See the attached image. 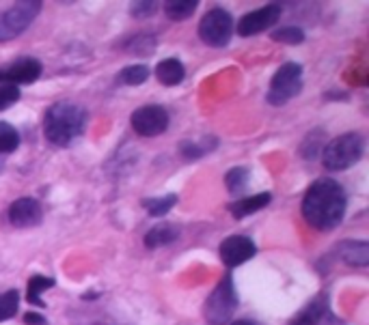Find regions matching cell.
<instances>
[{"label":"cell","instance_id":"obj_22","mask_svg":"<svg viewBox=\"0 0 369 325\" xmlns=\"http://www.w3.org/2000/svg\"><path fill=\"white\" fill-rule=\"evenodd\" d=\"M17 308H20V293L11 288L7 293H0V323L9 321L17 315Z\"/></svg>","mask_w":369,"mask_h":325},{"label":"cell","instance_id":"obj_28","mask_svg":"<svg viewBox=\"0 0 369 325\" xmlns=\"http://www.w3.org/2000/svg\"><path fill=\"white\" fill-rule=\"evenodd\" d=\"M155 11V3H134L132 7V15L143 17V15H151Z\"/></svg>","mask_w":369,"mask_h":325},{"label":"cell","instance_id":"obj_9","mask_svg":"<svg viewBox=\"0 0 369 325\" xmlns=\"http://www.w3.org/2000/svg\"><path fill=\"white\" fill-rule=\"evenodd\" d=\"M281 13H283V7L276 5V3L246 13L238 22V35L240 37H253V35L268 30L270 26H274L281 20Z\"/></svg>","mask_w":369,"mask_h":325},{"label":"cell","instance_id":"obj_24","mask_svg":"<svg viewBox=\"0 0 369 325\" xmlns=\"http://www.w3.org/2000/svg\"><path fill=\"white\" fill-rule=\"evenodd\" d=\"M225 184H227V190H229L231 194H242L244 188L249 186V170L242 168V166L231 168L225 175Z\"/></svg>","mask_w":369,"mask_h":325},{"label":"cell","instance_id":"obj_21","mask_svg":"<svg viewBox=\"0 0 369 325\" xmlns=\"http://www.w3.org/2000/svg\"><path fill=\"white\" fill-rule=\"evenodd\" d=\"M216 144H218L216 138H212L207 144H203V142H192V140H184V142H182V147H180V151H182V155H184L186 159H199V157L207 155L212 149H216Z\"/></svg>","mask_w":369,"mask_h":325},{"label":"cell","instance_id":"obj_16","mask_svg":"<svg viewBox=\"0 0 369 325\" xmlns=\"http://www.w3.org/2000/svg\"><path fill=\"white\" fill-rule=\"evenodd\" d=\"M155 76L164 86H175L180 84L186 76V69L178 59H164L162 63H158L155 67Z\"/></svg>","mask_w":369,"mask_h":325},{"label":"cell","instance_id":"obj_1","mask_svg":"<svg viewBox=\"0 0 369 325\" xmlns=\"http://www.w3.org/2000/svg\"><path fill=\"white\" fill-rule=\"evenodd\" d=\"M346 213V192L335 179H318L305 194L303 215L318 230L335 228Z\"/></svg>","mask_w":369,"mask_h":325},{"label":"cell","instance_id":"obj_31","mask_svg":"<svg viewBox=\"0 0 369 325\" xmlns=\"http://www.w3.org/2000/svg\"><path fill=\"white\" fill-rule=\"evenodd\" d=\"M3 166H5V164H3V159H0V170H3Z\"/></svg>","mask_w":369,"mask_h":325},{"label":"cell","instance_id":"obj_3","mask_svg":"<svg viewBox=\"0 0 369 325\" xmlns=\"http://www.w3.org/2000/svg\"><path fill=\"white\" fill-rule=\"evenodd\" d=\"M363 149H365L363 136H359L354 132L341 134L326 144V149L322 153L324 168L335 173V170H346L350 166H354L363 155Z\"/></svg>","mask_w":369,"mask_h":325},{"label":"cell","instance_id":"obj_20","mask_svg":"<svg viewBox=\"0 0 369 325\" xmlns=\"http://www.w3.org/2000/svg\"><path fill=\"white\" fill-rule=\"evenodd\" d=\"M55 286V278H48V276H32L28 280V291H26V299L35 306H44L41 293L48 291V288Z\"/></svg>","mask_w":369,"mask_h":325},{"label":"cell","instance_id":"obj_15","mask_svg":"<svg viewBox=\"0 0 369 325\" xmlns=\"http://www.w3.org/2000/svg\"><path fill=\"white\" fill-rule=\"evenodd\" d=\"M328 315V299L324 295L315 297L307 308L298 315L292 325H320V321Z\"/></svg>","mask_w":369,"mask_h":325},{"label":"cell","instance_id":"obj_5","mask_svg":"<svg viewBox=\"0 0 369 325\" xmlns=\"http://www.w3.org/2000/svg\"><path fill=\"white\" fill-rule=\"evenodd\" d=\"M41 13L39 0H28V3H15L13 7L0 11V43L11 41L32 24V20Z\"/></svg>","mask_w":369,"mask_h":325},{"label":"cell","instance_id":"obj_6","mask_svg":"<svg viewBox=\"0 0 369 325\" xmlns=\"http://www.w3.org/2000/svg\"><path fill=\"white\" fill-rule=\"evenodd\" d=\"M303 91V67L298 63H285L281 65L270 82L268 91V104L283 106Z\"/></svg>","mask_w":369,"mask_h":325},{"label":"cell","instance_id":"obj_13","mask_svg":"<svg viewBox=\"0 0 369 325\" xmlns=\"http://www.w3.org/2000/svg\"><path fill=\"white\" fill-rule=\"evenodd\" d=\"M272 201V194L270 192H261V194H255V196H246V198H240L234 205H229V211L234 218L242 220L246 215H253L257 211H261L263 207H268V203Z\"/></svg>","mask_w":369,"mask_h":325},{"label":"cell","instance_id":"obj_29","mask_svg":"<svg viewBox=\"0 0 369 325\" xmlns=\"http://www.w3.org/2000/svg\"><path fill=\"white\" fill-rule=\"evenodd\" d=\"M24 323H26V325H48L46 317L35 315V313H26V315H24Z\"/></svg>","mask_w":369,"mask_h":325},{"label":"cell","instance_id":"obj_26","mask_svg":"<svg viewBox=\"0 0 369 325\" xmlns=\"http://www.w3.org/2000/svg\"><path fill=\"white\" fill-rule=\"evenodd\" d=\"M149 78V69L145 65H130L126 67L119 74V80L123 84H130V86H138V84H143L145 80Z\"/></svg>","mask_w":369,"mask_h":325},{"label":"cell","instance_id":"obj_4","mask_svg":"<svg viewBox=\"0 0 369 325\" xmlns=\"http://www.w3.org/2000/svg\"><path fill=\"white\" fill-rule=\"evenodd\" d=\"M236 308H238V295H236L234 280L229 276H225L205 302V311H203L205 321L209 325H225L231 321Z\"/></svg>","mask_w":369,"mask_h":325},{"label":"cell","instance_id":"obj_19","mask_svg":"<svg viewBox=\"0 0 369 325\" xmlns=\"http://www.w3.org/2000/svg\"><path fill=\"white\" fill-rule=\"evenodd\" d=\"M175 205H178V196L175 194L158 196V198H145L143 201V207L149 211V215H153V218H162V215H167Z\"/></svg>","mask_w":369,"mask_h":325},{"label":"cell","instance_id":"obj_8","mask_svg":"<svg viewBox=\"0 0 369 325\" xmlns=\"http://www.w3.org/2000/svg\"><path fill=\"white\" fill-rule=\"evenodd\" d=\"M132 128L138 136H160L169 130V112L164 110L162 106H143L138 110L132 112Z\"/></svg>","mask_w":369,"mask_h":325},{"label":"cell","instance_id":"obj_11","mask_svg":"<svg viewBox=\"0 0 369 325\" xmlns=\"http://www.w3.org/2000/svg\"><path fill=\"white\" fill-rule=\"evenodd\" d=\"M255 244L244 235H231L220 244V261L227 267H238L255 257Z\"/></svg>","mask_w":369,"mask_h":325},{"label":"cell","instance_id":"obj_14","mask_svg":"<svg viewBox=\"0 0 369 325\" xmlns=\"http://www.w3.org/2000/svg\"><path fill=\"white\" fill-rule=\"evenodd\" d=\"M339 257L354 267H365L369 263V246L367 242H341L339 244Z\"/></svg>","mask_w":369,"mask_h":325},{"label":"cell","instance_id":"obj_23","mask_svg":"<svg viewBox=\"0 0 369 325\" xmlns=\"http://www.w3.org/2000/svg\"><path fill=\"white\" fill-rule=\"evenodd\" d=\"M17 144H20V134H17V130L13 125L0 121V155L15 151Z\"/></svg>","mask_w":369,"mask_h":325},{"label":"cell","instance_id":"obj_17","mask_svg":"<svg viewBox=\"0 0 369 325\" xmlns=\"http://www.w3.org/2000/svg\"><path fill=\"white\" fill-rule=\"evenodd\" d=\"M180 239V228L175 224H158L145 235V246L147 248H160L171 246L173 242Z\"/></svg>","mask_w":369,"mask_h":325},{"label":"cell","instance_id":"obj_7","mask_svg":"<svg viewBox=\"0 0 369 325\" xmlns=\"http://www.w3.org/2000/svg\"><path fill=\"white\" fill-rule=\"evenodd\" d=\"M234 35V17L225 9H209L199 24V37L203 43L212 48H223L231 41Z\"/></svg>","mask_w":369,"mask_h":325},{"label":"cell","instance_id":"obj_18","mask_svg":"<svg viewBox=\"0 0 369 325\" xmlns=\"http://www.w3.org/2000/svg\"><path fill=\"white\" fill-rule=\"evenodd\" d=\"M197 0H169L164 3V13L175 22H182L188 20V17L197 11Z\"/></svg>","mask_w":369,"mask_h":325},{"label":"cell","instance_id":"obj_10","mask_svg":"<svg viewBox=\"0 0 369 325\" xmlns=\"http://www.w3.org/2000/svg\"><path fill=\"white\" fill-rule=\"evenodd\" d=\"M9 222L17 228H30L37 226L44 220V207L35 198H17L9 207Z\"/></svg>","mask_w":369,"mask_h":325},{"label":"cell","instance_id":"obj_12","mask_svg":"<svg viewBox=\"0 0 369 325\" xmlns=\"http://www.w3.org/2000/svg\"><path fill=\"white\" fill-rule=\"evenodd\" d=\"M41 63L37 59H20L13 65L0 69V84H30L41 76Z\"/></svg>","mask_w":369,"mask_h":325},{"label":"cell","instance_id":"obj_30","mask_svg":"<svg viewBox=\"0 0 369 325\" xmlns=\"http://www.w3.org/2000/svg\"><path fill=\"white\" fill-rule=\"evenodd\" d=\"M231 325H259V323H255V321H246V319H242V321H234Z\"/></svg>","mask_w":369,"mask_h":325},{"label":"cell","instance_id":"obj_2","mask_svg":"<svg viewBox=\"0 0 369 325\" xmlns=\"http://www.w3.org/2000/svg\"><path fill=\"white\" fill-rule=\"evenodd\" d=\"M86 125V112L72 101H59L48 108L44 119V134L55 147H69Z\"/></svg>","mask_w":369,"mask_h":325},{"label":"cell","instance_id":"obj_27","mask_svg":"<svg viewBox=\"0 0 369 325\" xmlns=\"http://www.w3.org/2000/svg\"><path fill=\"white\" fill-rule=\"evenodd\" d=\"M17 99H20V88L13 84H0V110L13 106Z\"/></svg>","mask_w":369,"mask_h":325},{"label":"cell","instance_id":"obj_25","mask_svg":"<svg viewBox=\"0 0 369 325\" xmlns=\"http://www.w3.org/2000/svg\"><path fill=\"white\" fill-rule=\"evenodd\" d=\"M270 37L278 43H303L305 41V30L303 28H298V26H283V28H276L272 30Z\"/></svg>","mask_w":369,"mask_h":325}]
</instances>
